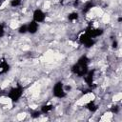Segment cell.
Segmentation results:
<instances>
[{"label":"cell","mask_w":122,"mask_h":122,"mask_svg":"<svg viewBox=\"0 0 122 122\" xmlns=\"http://www.w3.org/2000/svg\"><path fill=\"white\" fill-rule=\"evenodd\" d=\"M89 64H90V58L87 55H82L71 66V71L79 77H83L88 72V71L90 70Z\"/></svg>","instance_id":"1"},{"label":"cell","mask_w":122,"mask_h":122,"mask_svg":"<svg viewBox=\"0 0 122 122\" xmlns=\"http://www.w3.org/2000/svg\"><path fill=\"white\" fill-rule=\"evenodd\" d=\"M23 93H24V87L18 84L10 89V91L8 92V98L12 103H17L23 96Z\"/></svg>","instance_id":"2"},{"label":"cell","mask_w":122,"mask_h":122,"mask_svg":"<svg viewBox=\"0 0 122 122\" xmlns=\"http://www.w3.org/2000/svg\"><path fill=\"white\" fill-rule=\"evenodd\" d=\"M68 92L65 89V84L62 81H57L52 87V95L55 98L63 99L67 96Z\"/></svg>","instance_id":"3"},{"label":"cell","mask_w":122,"mask_h":122,"mask_svg":"<svg viewBox=\"0 0 122 122\" xmlns=\"http://www.w3.org/2000/svg\"><path fill=\"white\" fill-rule=\"evenodd\" d=\"M78 42L83 45L85 48L87 49H90L92 47L94 46L95 44V39L91 37L90 34L86 31V30H83L82 32H80V34L78 35Z\"/></svg>","instance_id":"4"},{"label":"cell","mask_w":122,"mask_h":122,"mask_svg":"<svg viewBox=\"0 0 122 122\" xmlns=\"http://www.w3.org/2000/svg\"><path fill=\"white\" fill-rule=\"evenodd\" d=\"M85 30L90 34L91 37H92L94 39L97 38V37H99V36H101L104 33V30L101 27H99L98 24H94L93 21L91 22L88 25V27H87V29Z\"/></svg>","instance_id":"5"},{"label":"cell","mask_w":122,"mask_h":122,"mask_svg":"<svg viewBox=\"0 0 122 122\" xmlns=\"http://www.w3.org/2000/svg\"><path fill=\"white\" fill-rule=\"evenodd\" d=\"M32 20L40 24L46 20V13L41 9H35L32 12Z\"/></svg>","instance_id":"6"},{"label":"cell","mask_w":122,"mask_h":122,"mask_svg":"<svg viewBox=\"0 0 122 122\" xmlns=\"http://www.w3.org/2000/svg\"><path fill=\"white\" fill-rule=\"evenodd\" d=\"M94 72H95L94 70H89L88 72L83 76L84 81L86 82L87 86L90 87V88H92L93 87V83H94Z\"/></svg>","instance_id":"7"},{"label":"cell","mask_w":122,"mask_h":122,"mask_svg":"<svg viewBox=\"0 0 122 122\" xmlns=\"http://www.w3.org/2000/svg\"><path fill=\"white\" fill-rule=\"evenodd\" d=\"M10 70V65L8 63V61L3 57L0 59V75L6 74Z\"/></svg>","instance_id":"8"},{"label":"cell","mask_w":122,"mask_h":122,"mask_svg":"<svg viewBox=\"0 0 122 122\" xmlns=\"http://www.w3.org/2000/svg\"><path fill=\"white\" fill-rule=\"evenodd\" d=\"M27 28H28V33L30 34H35L38 30H39V24L36 23L35 21L31 20L30 22H29L27 24Z\"/></svg>","instance_id":"9"},{"label":"cell","mask_w":122,"mask_h":122,"mask_svg":"<svg viewBox=\"0 0 122 122\" xmlns=\"http://www.w3.org/2000/svg\"><path fill=\"white\" fill-rule=\"evenodd\" d=\"M52 110H53V105H52L51 103H46V104H44V105L41 106V108H40V112H41L42 114H48V113H50Z\"/></svg>","instance_id":"10"},{"label":"cell","mask_w":122,"mask_h":122,"mask_svg":"<svg viewBox=\"0 0 122 122\" xmlns=\"http://www.w3.org/2000/svg\"><path fill=\"white\" fill-rule=\"evenodd\" d=\"M86 109L91 112H95L98 110V105H97V103L95 101L92 100V101H90V102H88L86 104Z\"/></svg>","instance_id":"11"},{"label":"cell","mask_w":122,"mask_h":122,"mask_svg":"<svg viewBox=\"0 0 122 122\" xmlns=\"http://www.w3.org/2000/svg\"><path fill=\"white\" fill-rule=\"evenodd\" d=\"M78 18H79V13L76 12V11H72V12H71V13L68 15V19H69V21H71V22H74V21L78 20Z\"/></svg>","instance_id":"12"},{"label":"cell","mask_w":122,"mask_h":122,"mask_svg":"<svg viewBox=\"0 0 122 122\" xmlns=\"http://www.w3.org/2000/svg\"><path fill=\"white\" fill-rule=\"evenodd\" d=\"M94 7V4L92 3V2H87L85 5H84V8H83V12H85V13H87V12H89L92 8Z\"/></svg>","instance_id":"13"},{"label":"cell","mask_w":122,"mask_h":122,"mask_svg":"<svg viewBox=\"0 0 122 122\" xmlns=\"http://www.w3.org/2000/svg\"><path fill=\"white\" fill-rule=\"evenodd\" d=\"M17 32H18L19 34H26V33H28L27 24H23V25H21V26L17 29Z\"/></svg>","instance_id":"14"},{"label":"cell","mask_w":122,"mask_h":122,"mask_svg":"<svg viewBox=\"0 0 122 122\" xmlns=\"http://www.w3.org/2000/svg\"><path fill=\"white\" fill-rule=\"evenodd\" d=\"M21 4H22V0H10V5L12 8H17L21 6Z\"/></svg>","instance_id":"15"},{"label":"cell","mask_w":122,"mask_h":122,"mask_svg":"<svg viewBox=\"0 0 122 122\" xmlns=\"http://www.w3.org/2000/svg\"><path fill=\"white\" fill-rule=\"evenodd\" d=\"M6 34V30H5V26L3 24H0V38L4 37Z\"/></svg>","instance_id":"16"},{"label":"cell","mask_w":122,"mask_h":122,"mask_svg":"<svg viewBox=\"0 0 122 122\" xmlns=\"http://www.w3.org/2000/svg\"><path fill=\"white\" fill-rule=\"evenodd\" d=\"M119 110H120V108L118 107V106H112V109H111V112H112V113H114V114H116V113H118L119 112Z\"/></svg>","instance_id":"17"},{"label":"cell","mask_w":122,"mask_h":122,"mask_svg":"<svg viewBox=\"0 0 122 122\" xmlns=\"http://www.w3.org/2000/svg\"><path fill=\"white\" fill-rule=\"evenodd\" d=\"M112 47L113 49H116V48L118 47V42H117V40H114V41H112Z\"/></svg>","instance_id":"18"},{"label":"cell","mask_w":122,"mask_h":122,"mask_svg":"<svg viewBox=\"0 0 122 122\" xmlns=\"http://www.w3.org/2000/svg\"><path fill=\"white\" fill-rule=\"evenodd\" d=\"M40 114H41V112H40V111H39V112L37 111V112H33V114H32L31 116H32V117H38V116H39Z\"/></svg>","instance_id":"19"},{"label":"cell","mask_w":122,"mask_h":122,"mask_svg":"<svg viewBox=\"0 0 122 122\" xmlns=\"http://www.w3.org/2000/svg\"><path fill=\"white\" fill-rule=\"evenodd\" d=\"M2 94H3V91H2V90H1V89H0V96H1V95H2Z\"/></svg>","instance_id":"20"},{"label":"cell","mask_w":122,"mask_h":122,"mask_svg":"<svg viewBox=\"0 0 122 122\" xmlns=\"http://www.w3.org/2000/svg\"><path fill=\"white\" fill-rule=\"evenodd\" d=\"M64 1H65V0H60V2H61V3H63Z\"/></svg>","instance_id":"21"}]
</instances>
